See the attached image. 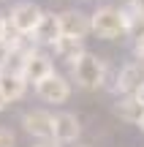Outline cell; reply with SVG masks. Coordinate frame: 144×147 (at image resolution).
Listing matches in <instances>:
<instances>
[{"label": "cell", "instance_id": "obj_21", "mask_svg": "<svg viewBox=\"0 0 144 147\" xmlns=\"http://www.w3.org/2000/svg\"><path fill=\"white\" fill-rule=\"evenodd\" d=\"M136 95H139V101H141V104H144V84H141V87H139V93H136Z\"/></svg>", "mask_w": 144, "mask_h": 147}, {"label": "cell", "instance_id": "obj_3", "mask_svg": "<svg viewBox=\"0 0 144 147\" xmlns=\"http://www.w3.org/2000/svg\"><path fill=\"white\" fill-rule=\"evenodd\" d=\"M41 16H44V11L38 8V3H33V0H22V3H16L14 8L8 11L11 30L22 33V36H33L38 22H41Z\"/></svg>", "mask_w": 144, "mask_h": 147}, {"label": "cell", "instance_id": "obj_14", "mask_svg": "<svg viewBox=\"0 0 144 147\" xmlns=\"http://www.w3.org/2000/svg\"><path fill=\"white\" fill-rule=\"evenodd\" d=\"M11 52H14V49H11V44H8V41H0V71H3V68H8Z\"/></svg>", "mask_w": 144, "mask_h": 147}, {"label": "cell", "instance_id": "obj_9", "mask_svg": "<svg viewBox=\"0 0 144 147\" xmlns=\"http://www.w3.org/2000/svg\"><path fill=\"white\" fill-rule=\"evenodd\" d=\"M60 22H63V36H76L87 38L92 33V16L82 14V11H60Z\"/></svg>", "mask_w": 144, "mask_h": 147}, {"label": "cell", "instance_id": "obj_15", "mask_svg": "<svg viewBox=\"0 0 144 147\" xmlns=\"http://www.w3.org/2000/svg\"><path fill=\"white\" fill-rule=\"evenodd\" d=\"M14 144H16V136L8 131V128L0 125V147H14Z\"/></svg>", "mask_w": 144, "mask_h": 147}, {"label": "cell", "instance_id": "obj_18", "mask_svg": "<svg viewBox=\"0 0 144 147\" xmlns=\"http://www.w3.org/2000/svg\"><path fill=\"white\" fill-rule=\"evenodd\" d=\"M35 147H60V142H49V139H44V142L35 144Z\"/></svg>", "mask_w": 144, "mask_h": 147}, {"label": "cell", "instance_id": "obj_20", "mask_svg": "<svg viewBox=\"0 0 144 147\" xmlns=\"http://www.w3.org/2000/svg\"><path fill=\"white\" fill-rule=\"evenodd\" d=\"M131 3H133L136 8H141V11H144V0H131Z\"/></svg>", "mask_w": 144, "mask_h": 147}, {"label": "cell", "instance_id": "obj_8", "mask_svg": "<svg viewBox=\"0 0 144 147\" xmlns=\"http://www.w3.org/2000/svg\"><path fill=\"white\" fill-rule=\"evenodd\" d=\"M63 36V22H60V14L54 11H44L41 22H38L35 33H33V41L44 44V47H54V41Z\"/></svg>", "mask_w": 144, "mask_h": 147}, {"label": "cell", "instance_id": "obj_10", "mask_svg": "<svg viewBox=\"0 0 144 147\" xmlns=\"http://www.w3.org/2000/svg\"><path fill=\"white\" fill-rule=\"evenodd\" d=\"M27 84H30V82H27L19 71H11V68H3V71H0V93L8 98V104H11V101L25 98Z\"/></svg>", "mask_w": 144, "mask_h": 147}, {"label": "cell", "instance_id": "obj_13", "mask_svg": "<svg viewBox=\"0 0 144 147\" xmlns=\"http://www.w3.org/2000/svg\"><path fill=\"white\" fill-rule=\"evenodd\" d=\"M84 38H76V36H60L57 41H54V55H57L60 60H65V63H74V60H79L82 55H84Z\"/></svg>", "mask_w": 144, "mask_h": 147}, {"label": "cell", "instance_id": "obj_7", "mask_svg": "<svg viewBox=\"0 0 144 147\" xmlns=\"http://www.w3.org/2000/svg\"><path fill=\"white\" fill-rule=\"evenodd\" d=\"M141 84H144V63H128V65L120 68L112 90L114 93H123V95H136Z\"/></svg>", "mask_w": 144, "mask_h": 147}, {"label": "cell", "instance_id": "obj_16", "mask_svg": "<svg viewBox=\"0 0 144 147\" xmlns=\"http://www.w3.org/2000/svg\"><path fill=\"white\" fill-rule=\"evenodd\" d=\"M11 33V22H8V14L0 11V41H5V36Z\"/></svg>", "mask_w": 144, "mask_h": 147}, {"label": "cell", "instance_id": "obj_1", "mask_svg": "<svg viewBox=\"0 0 144 147\" xmlns=\"http://www.w3.org/2000/svg\"><path fill=\"white\" fill-rule=\"evenodd\" d=\"M92 33L103 41H117V38L128 36V16L123 8H114V5H101V8L92 11Z\"/></svg>", "mask_w": 144, "mask_h": 147}, {"label": "cell", "instance_id": "obj_2", "mask_svg": "<svg viewBox=\"0 0 144 147\" xmlns=\"http://www.w3.org/2000/svg\"><path fill=\"white\" fill-rule=\"evenodd\" d=\"M106 60H101L98 55L84 52L79 60L71 63V79L79 84L82 90H98L106 82Z\"/></svg>", "mask_w": 144, "mask_h": 147}, {"label": "cell", "instance_id": "obj_12", "mask_svg": "<svg viewBox=\"0 0 144 147\" xmlns=\"http://www.w3.org/2000/svg\"><path fill=\"white\" fill-rule=\"evenodd\" d=\"M114 115L125 123H136L139 125V120L144 117V104L139 101V95H123L114 104Z\"/></svg>", "mask_w": 144, "mask_h": 147}, {"label": "cell", "instance_id": "obj_5", "mask_svg": "<svg viewBox=\"0 0 144 147\" xmlns=\"http://www.w3.org/2000/svg\"><path fill=\"white\" fill-rule=\"evenodd\" d=\"M49 74H54L52 57L44 55V52H38V49H30L27 57H25V63H22V76H25L30 84H38V82H44Z\"/></svg>", "mask_w": 144, "mask_h": 147}, {"label": "cell", "instance_id": "obj_11", "mask_svg": "<svg viewBox=\"0 0 144 147\" xmlns=\"http://www.w3.org/2000/svg\"><path fill=\"white\" fill-rule=\"evenodd\" d=\"M82 134V125H79V117L71 115V112H60L54 115V142L65 144V142H76Z\"/></svg>", "mask_w": 144, "mask_h": 147}, {"label": "cell", "instance_id": "obj_6", "mask_svg": "<svg viewBox=\"0 0 144 147\" xmlns=\"http://www.w3.org/2000/svg\"><path fill=\"white\" fill-rule=\"evenodd\" d=\"M22 125L35 139H54V115L44 109H30L22 115Z\"/></svg>", "mask_w": 144, "mask_h": 147}, {"label": "cell", "instance_id": "obj_19", "mask_svg": "<svg viewBox=\"0 0 144 147\" xmlns=\"http://www.w3.org/2000/svg\"><path fill=\"white\" fill-rule=\"evenodd\" d=\"M5 106H8V98H5V95H3V93H0V112H3V109H5Z\"/></svg>", "mask_w": 144, "mask_h": 147}, {"label": "cell", "instance_id": "obj_4", "mask_svg": "<svg viewBox=\"0 0 144 147\" xmlns=\"http://www.w3.org/2000/svg\"><path fill=\"white\" fill-rule=\"evenodd\" d=\"M35 93L46 104H65L71 98V82L65 76H60V74H49L44 82L35 84Z\"/></svg>", "mask_w": 144, "mask_h": 147}, {"label": "cell", "instance_id": "obj_22", "mask_svg": "<svg viewBox=\"0 0 144 147\" xmlns=\"http://www.w3.org/2000/svg\"><path fill=\"white\" fill-rule=\"evenodd\" d=\"M139 128H141V134H144V117H141V120H139Z\"/></svg>", "mask_w": 144, "mask_h": 147}, {"label": "cell", "instance_id": "obj_17", "mask_svg": "<svg viewBox=\"0 0 144 147\" xmlns=\"http://www.w3.org/2000/svg\"><path fill=\"white\" fill-rule=\"evenodd\" d=\"M136 57H139V60H144V41H139V44H136Z\"/></svg>", "mask_w": 144, "mask_h": 147}]
</instances>
